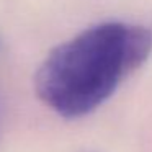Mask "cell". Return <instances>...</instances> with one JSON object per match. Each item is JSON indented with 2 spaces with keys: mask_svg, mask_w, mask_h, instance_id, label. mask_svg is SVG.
Returning <instances> with one entry per match:
<instances>
[{
  "mask_svg": "<svg viewBox=\"0 0 152 152\" xmlns=\"http://www.w3.org/2000/svg\"><path fill=\"white\" fill-rule=\"evenodd\" d=\"M152 36L121 21L92 26L49 53L34 77L39 100L64 118H80L110 98L145 62Z\"/></svg>",
  "mask_w": 152,
  "mask_h": 152,
  "instance_id": "cell-1",
  "label": "cell"
}]
</instances>
